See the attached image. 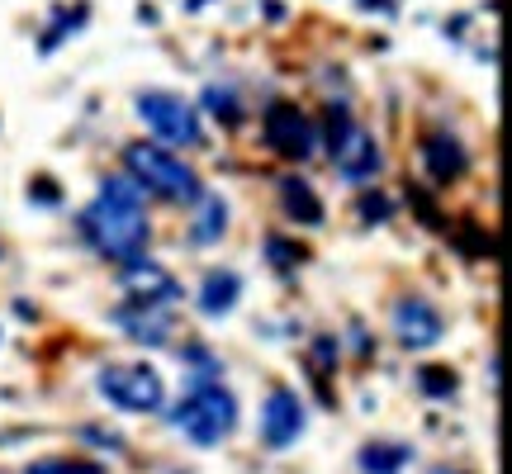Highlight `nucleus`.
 <instances>
[{
	"mask_svg": "<svg viewBox=\"0 0 512 474\" xmlns=\"http://www.w3.org/2000/svg\"><path fill=\"white\" fill-rule=\"evenodd\" d=\"M81 233L91 237V247L100 256H110L119 266L143 261L147 252V214H143V190L128 181V176H105L95 204L81 214Z\"/></svg>",
	"mask_w": 512,
	"mask_h": 474,
	"instance_id": "f257e3e1",
	"label": "nucleus"
},
{
	"mask_svg": "<svg viewBox=\"0 0 512 474\" xmlns=\"http://www.w3.org/2000/svg\"><path fill=\"white\" fill-rule=\"evenodd\" d=\"M124 166H128V181L138 185V190H152V195H162V200L195 204L204 195L200 176H195L181 157H171V152L157 143H128Z\"/></svg>",
	"mask_w": 512,
	"mask_h": 474,
	"instance_id": "f03ea898",
	"label": "nucleus"
},
{
	"mask_svg": "<svg viewBox=\"0 0 512 474\" xmlns=\"http://www.w3.org/2000/svg\"><path fill=\"white\" fill-rule=\"evenodd\" d=\"M171 422H176V432H185L195 446H219V441L238 427V399H233L219 380L190 384L185 399L171 408Z\"/></svg>",
	"mask_w": 512,
	"mask_h": 474,
	"instance_id": "7ed1b4c3",
	"label": "nucleus"
},
{
	"mask_svg": "<svg viewBox=\"0 0 512 474\" xmlns=\"http://www.w3.org/2000/svg\"><path fill=\"white\" fill-rule=\"evenodd\" d=\"M95 384L124 413H162L166 408V384L152 365H105Z\"/></svg>",
	"mask_w": 512,
	"mask_h": 474,
	"instance_id": "20e7f679",
	"label": "nucleus"
},
{
	"mask_svg": "<svg viewBox=\"0 0 512 474\" xmlns=\"http://www.w3.org/2000/svg\"><path fill=\"white\" fill-rule=\"evenodd\" d=\"M261 133H266V147L290 157V162H309L318 152V133H313V119L290 100H275L261 114Z\"/></svg>",
	"mask_w": 512,
	"mask_h": 474,
	"instance_id": "39448f33",
	"label": "nucleus"
},
{
	"mask_svg": "<svg viewBox=\"0 0 512 474\" xmlns=\"http://www.w3.org/2000/svg\"><path fill=\"white\" fill-rule=\"evenodd\" d=\"M138 114L152 133H162L166 143L176 147H200L204 143V128H200V114L195 105H185L181 95H166V91H147L138 95Z\"/></svg>",
	"mask_w": 512,
	"mask_h": 474,
	"instance_id": "423d86ee",
	"label": "nucleus"
},
{
	"mask_svg": "<svg viewBox=\"0 0 512 474\" xmlns=\"http://www.w3.org/2000/svg\"><path fill=\"white\" fill-rule=\"evenodd\" d=\"M299 432H304V399L290 384H275L266 394V403H261V441L271 451H290L299 441Z\"/></svg>",
	"mask_w": 512,
	"mask_h": 474,
	"instance_id": "0eeeda50",
	"label": "nucleus"
},
{
	"mask_svg": "<svg viewBox=\"0 0 512 474\" xmlns=\"http://www.w3.org/2000/svg\"><path fill=\"white\" fill-rule=\"evenodd\" d=\"M446 332V318L437 313V304H427L422 294H408L394 304V337H399L408 351H427L441 342Z\"/></svg>",
	"mask_w": 512,
	"mask_h": 474,
	"instance_id": "6e6552de",
	"label": "nucleus"
},
{
	"mask_svg": "<svg viewBox=\"0 0 512 474\" xmlns=\"http://www.w3.org/2000/svg\"><path fill=\"white\" fill-rule=\"evenodd\" d=\"M332 166H337V176L351 185H370L375 181V171H380V143L370 138L366 128H351L347 143L332 152Z\"/></svg>",
	"mask_w": 512,
	"mask_h": 474,
	"instance_id": "1a4fd4ad",
	"label": "nucleus"
},
{
	"mask_svg": "<svg viewBox=\"0 0 512 474\" xmlns=\"http://www.w3.org/2000/svg\"><path fill=\"white\" fill-rule=\"evenodd\" d=\"M124 285H128V294H133L138 309H162L171 299H181V285H176L162 266H152L147 256L133 261V266H124Z\"/></svg>",
	"mask_w": 512,
	"mask_h": 474,
	"instance_id": "9d476101",
	"label": "nucleus"
},
{
	"mask_svg": "<svg viewBox=\"0 0 512 474\" xmlns=\"http://www.w3.org/2000/svg\"><path fill=\"white\" fill-rule=\"evenodd\" d=\"M422 166H427V176L437 185H451L465 176L470 157H465V143H460L456 133H427L422 138Z\"/></svg>",
	"mask_w": 512,
	"mask_h": 474,
	"instance_id": "9b49d317",
	"label": "nucleus"
},
{
	"mask_svg": "<svg viewBox=\"0 0 512 474\" xmlns=\"http://www.w3.org/2000/svg\"><path fill=\"white\" fill-rule=\"evenodd\" d=\"M238 294H242L238 271H223V266H214V271L204 275V285H200V313L223 318V313L238 309Z\"/></svg>",
	"mask_w": 512,
	"mask_h": 474,
	"instance_id": "f8f14e48",
	"label": "nucleus"
},
{
	"mask_svg": "<svg viewBox=\"0 0 512 474\" xmlns=\"http://www.w3.org/2000/svg\"><path fill=\"white\" fill-rule=\"evenodd\" d=\"M280 204H285V214L294 223H304V228H318L323 223V200L313 195V185L304 176H280Z\"/></svg>",
	"mask_w": 512,
	"mask_h": 474,
	"instance_id": "ddd939ff",
	"label": "nucleus"
},
{
	"mask_svg": "<svg viewBox=\"0 0 512 474\" xmlns=\"http://www.w3.org/2000/svg\"><path fill=\"white\" fill-rule=\"evenodd\" d=\"M114 318H119V323L128 328V337H133V342H143V347H162L166 332H171V323H166L162 309H138V304H124Z\"/></svg>",
	"mask_w": 512,
	"mask_h": 474,
	"instance_id": "4468645a",
	"label": "nucleus"
},
{
	"mask_svg": "<svg viewBox=\"0 0 512 474\" xmlns=\"http://www.w3.org/2000/svg\"><path fill=\"white\" fill-rule=\"evenodd\" d=\"M200 214H195V223H190V242H214V237H223V228H228V204L219 200V195H200Z\"/></svg>",
	"mask_w": 512,
	"mask_h": 474,
	"instance_id": "2eb2a0df",
	"label": "nucleus"
},
{
	"mask_svg": "<svg viewBox=\"0 0 512 474\" xmlns=\"http://www.w3.org/2000/svg\"><path fill=\"white\" fill-rule=\"evenodd\" d=\"M408 460H413V451L399 446V441H370L366 451H361V470L366 474H399Z\"/></svg>",
	"mask_w": 512,
	"mask_h": 474,
	"instance_id": "dca6fc26",
	"label": "nucleus"
},
{
	"mask_svg": "<svg viewBox=\"0 0 512 474\" xmlns=\"http://www.w3.org/2000/svg\"><path fill=\"white\" fill-rule=\"evenodd\" d=\"M418 389L427 394V399H451V394H456V375H451L446 365H422Z\"/></svg>",
	"mask_w": 512,
	"mask_h": 474,
	"instance_id": "f3484780",
	"label": "nucleus"
},
{
	"mask_svg": "<svg viewBox=\"0 0 512 474\" xmlns=\"http://www.w3.org/2000/svg\"><path fill=\"white\" fill-rule=\"evenodd\" d=\"M266 252H271V266L275 271H294V266H304V247L299 242H290V237H280V233H271L266 237Z\"/></svg>",
	"mask_w": 512,
	"mask_h": 474,
	"instance_id": "a211bd4d",
	"label": "nucleus"
},
{
	"mask_svg": "<svg viewBox=\"0 0 512 474\" xmlns=\"http://www.w3.org/2000/svg\"><path fill=\"white\" fill-rule=\"evenodd\" d=\"M351 128H356V119H351L347 100H328V152H337V147L347 143Z\"/></svg>",
	"mask_w": 512,
	"mask_h": 474,
	"instance_id": "6ab92c4d",
	"label": "nucleus"
},
{
	"mask_svg": "<svg viewBox=\"0 0 512 474\" xmlns=\"http://www.w3.org/2000/svg\"><path fill=\"white\" fill-rule=\"evenodd\" d=\"M24 474H105L95 460H72V456H53V460H38Z\"/></svg>",
	"mask_w": 512,
	"mask_h": 474,
	"instance_id": "aec40b11",
	"label": "nucleus"
},
{
	"mask_svg": "<svg viewBox=\"0 0 512 474\" xmlns=\"http://www.w3.org/2000/svg\"><path fill=\"white\" fill-rule=\"evenodd\" d=\"M204 105H209V114H219L223 124H238V119H242L238 95L223 91V86H209V91H204Z\"/></svg>",
	"mask_w": 512,
	"mask_h": 474,
	"instance_id": "412c9836",
	"label": "nucleus"
},
{
	"mask_svg": "<svg viewBox=\"0 0 512 474\" xmlns=\"http://www.w3.org/2000/svg\"><path fill=\"white\" fill-rule=\"evenodd\" d=\"M361 214H366V223H384L389 219V200H384V195H366V200H361Z\"/></svg>",
	"mask_w": 512,
	"mask_h": 474,
	"instance_id": "4be33fe9",
	"label": "nucleus"
},
{
	"mask_svg": "<svg viewBox=\"0 0 512 474\" xmlns=\"http://www.w3.org/2000/svg\"><path fill=\"white\" fill-rule=\"evenodd\" d=\"M29 200H38V204H57V185H48V181L29 185Z\"/></svg>",
	"mask_w": 512,
	"mask_h": 474,
	"instance_id": "5701e85b",
	"label": "nucleus"
}]
</instances>
